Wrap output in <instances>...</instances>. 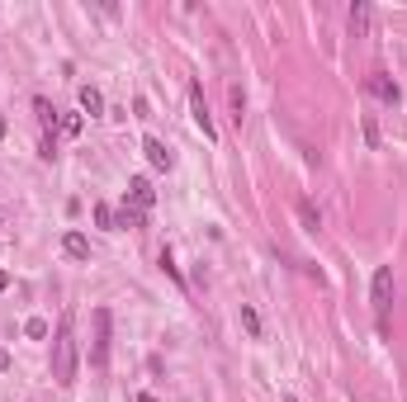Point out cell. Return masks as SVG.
Listing matches in <instances>:
<instances>
[{
	"label": "cell",
	"instance_id": "cell-1",
	"mask_svg": "<svg viewBox=\"0 0 407 402\" xmlns=\"http://www.w3.org/2000/svg\"><path fill=\"white\" fill-rule=\"evenodd\" d=\"M52 379L62 388L76 384V331H71V317L57 322V341H52Z\"/></svg>",
	"mask_w": 407,
	"mask_h": 402
},
{
	"label": "cell",
	"instance_id": "cell-2",
	"mask_svg": "<svg viewBox=\"0 0 407 402\" xmlns=\"http://www.w3.org/2000/svg\"><path fill=\"white\" fill-rule=\"evenodd\" d=\"M370 303H374V317H379V336H389V303H393V265H379L374 279H370Z\"/></svg>",
	"mask_w": 407,
	"mask_h": 402
},
{
	"label": "cell",
	"instance_id": "cell-3",
	"mask_svg": "<svg viewBox=\"0 0 407 402\" xmlns=\"http://www.w3.org/2000/svg\"><path fill=\"white\" fill-rule=\"evenodd\" d=\"M110 326H114L110 308H95V341H90V365L95 370L110 365Z\"/></svg>",
	"mask_w": 407,
	"mask_h": 402
},
{
	"label": "cell",
	"instance_id": "cell-4",
	"mask_svg": "<svg viewBox=\"0 0 407 402\" xmlns=\"http://www.w3.org/2000/svg\"><path fill=\"white\" fill-rule=\"evenodd\" d=\"M189 114H194V128L204 133V142H218V128L208 119V105H204V85L199 81H189Z\"/></svg>",
	"mask_w": 407,
	"mask_h": 402
},
{
	"label": "cell",
	"instance_id": "cell-5",
	"mask_svg": "<svg viewBox=\"0 0 407 402\" xmlns=\"http://www.w3.org/2000/svg\"><path fill=\"white\" fill-rule=\"evenodd\" d=\"M142 152H147L152 170H171V166H175V152H171L161 138H142Z\"/></svg>",
	"mask_w": 407,
	"mask_h": 402
},
{
	"label": "cell",
	"instance_id": "cell-6",
	"mask_svg": "<svg viewBox=\"0 0 407 402\" xmlns=\"http://www.w3.org/2000/svg\"><path fill=\"white\" fill-rule=\"evenodd\" d=\"M370 90H374L384 105H398V100H403V85H398L389 71H374V76H370Z\"/></svg>",
	"mask_w": 407,
	"mask_h": 402
},
{
	"label": "cell",
	"instance_id": "cell-7",
	"mask_svg": "<svg viewBox=\"0 0 407 402\" xmlns=\"http://www.w3.org/2000/svg\"><path fill=\"white\" fill-rule=\"evenodd\" d=\"M128 199H133L142 213H147V208L157 203V189H152V180H147V175H133V180H128Z\"/></svg>",
	"mask_w": 407,
	"mask_h": 402
},
{
	"label": "cell",
	"instance_id": "cell-8",
	"mask_svg": "<svg viewBox=\"0 0 407 402\" xmlns=\"http://www.w3.org/2000/svg\"><path fill=\"white\" fill-rule=\"evenodd\" d=\"M370 19H374L370 0H355V5H350V33H355V38H365V33H370Z\"/></svg>",
	"mask_w": 407,
	"mask_h": 402
},
{
	"label": "cell",
	"instance_id": "cell-9",
	"mask_svg": "<svg viewBox=\"0 0 407 402\" xmlns=\"http://www.w3.org/2000/svg\"><path fill=\"white\" fill-rule=\"evenodd\" d=\"M33 114H38V124H43V128H47V138H52V128L62 124V114L47 105V95H33Z\"/></svg>",
	"mask_w": 407,
	"mask_h": 402
},
{
	"label": "cell",
	"instance_id": "cell-10",
	"mask_svg": "<svg viewBox=\"0 0 407 402\" xmlns=\"http://www.w3.org/2000/svg\"><path fill=\"white\" fill-rule=\"evenodd\" d=\"M62 251L71 256V261H90V242H85V232H66L62 237Z\"/></svg>",
	"mask_w": 407,
	"mask_h": 402
},
{
	"label": "cell",
	"instance_id": "cell-11",
	"mask_svg": "<svg viewBox=\"0 0 407 402\" xmlns=\"http://www.w3.org/2000/svg\"><path fill=\"white\" fill-rule=\"evenodd\" d=\"M81 114H105V95L95 90V85H81Z\"/></svg>",
	"mask_w": 407,
	"mask_h": 402
},
{
	"label": "cell",
	"instance_id": "cell-12",
	"mask_svg": "<svg viewBox=\"0 0 407 402\" xmlns=\"http://www.w3.org/2000/svg\"><path fill=\"white\" fill-rule=\"evenodd\" d=\"M142 223H147V213H142L138 203H124V208L114 213V227H142Z\"/></svg>",
	"mask_w": 407,
	"mask_h": 402
},
{
	"label": "cell",
	"instance_id": "cell-13",
	"mask_svg": "<svg viewBox=\"0 0 407 402\" xmlns=\"http://www.w3.org/2000/svg\"><path fill=\"white\" fill-rule=\"evenodd\" d=\"M298 218H303V232H322V213L308 199H298Z\"/></svg>",
	"mask_w": 407,
	"mask_h": 402
},
{
	"label": "cell",
	"instance_id": "cell-14",
	"mask_svg": "<svg viewBox=\"0 0 407 402\" xmlns=\"http://www.w3.org/2000/svg\"><path fill=\"white\" fill-rule=\"evenodd\" d=\"M242 326H247V336H261V312L251 303H242Z\"/></svg>",
	"mask_w": 407,
	"mask_h": 402
},
{
	"label": "cell",
	"instance_id": "cell-15",
	"mask_svg": "<svg viewBox=\"0 0 407 402\" xmlns=\"http://www.w3.org/2000/svg\"><path fill=\"white\" fill-rule=\"evenodd\" d=\"M57 128H62L66 138H76L81 128H85V119H81V114H62V124H57Z\"/></svg>",
	"mask_w": 407,
	"mask_h": 402
},
{
	"label": "cell",
	"instance_id": "cell-16",
	"mask_svg": "<svg viewBox=\"0 0 407 402\" xmlns=\"http://www.w3.org/2000/svg\"><path fill=\"white\" fill-rule=\"evenodd\" d=\"M24 336L43 341V336H47V317H29V322H24Z\"/></svg>",
	"mask_w": 407,
	"mask_h": 402
},
{
	"label": "cell",
	"instance_id": "cell-17",
	"mask_svg": "<svg viewBox=\"0 0 407 402\" xmlns=\"http://www.w3.org/2000/svg\"><path fill=\"white\" fill-rule=\"evenodd\" d=\"M95 227H110L114 232V208L110 203H95Z\"/></svg>",
	"mask_w": 407,
	"mask_h": 402
},
{
	"label": "cell",
	"instance_id": "cell-18",
	"mask_svg": "<svg viewBox=\"0 0 407 402\" xmlns=\"http://www.w3.org/2000/svg\"><path fill=\"white\" fill-rule=\"evenodd\" d=\"M365 142H370V147H379V128H374V119H365Z\"/></svg>",
	"mask_w": 407,
	"mask_h": 402
},
{
	"label": "cell",
	"instance_id": "cell-19",
	"mask_svg": "<svg viewBox=\"0 0 407 402\" xmlns=\"http://www.w3.org/2000/svg\"><path fill=\"white\" fill-rule=\"evenodd\" d=\"M5 370H10V355H5V350H0V374H5Z\"/></svg>",
	"mask_w": 407,
	"mask_h": 402
},
{
	"label": "cell",
	"instance_id": "cell-20",
	"mask_svg": "<svg viewBox=\"0 0 407 402\" xmlns=\"http://www.w3.org/2000/svg\"><path fill=\"white\" fill-rule=\"evenodd\" d=\"M5 284H10V275H5V270H0V294H5Z\"/></svg>",
	"mask_w": 407,
	"mask_h": 402
},
{
	"label": "cell",
	"instance_id": "cell-21",
	"mask_svg": "<svg viewBox=\"0 0 407 402\" xmlns=\"http://www.w3.org/2000/svg\"><path fill=\"white\" fill-rule=\"evenodd\" d=\"M5 133H10V124H5V114H0V138H5Z\"/></svg>",
	"mask_w": 407,
	"mask_h": 402
},
{
	"label": "cell",
	"instance_id": "cell-22",
	"mask_svg": "<svg viewBox=\"0 0 407 402\" xmlns=\"http://www.w3.org/2000/svg\"><path fill=\"white\" fill-rule=\"evenodd\" d=\"M138 402H157V398H152V393H138Z\"/></svg>",
	"mask_w": 407,
	"mask_h": 402
},
{
	"label": "cell",
	"instance_id": "cell-23",
	"mask_svg": "<svg viewBox=\"0 0 407 402\" xmlns=\"http://www.w3.org/2000/svg\"><path fill=\"white\" fill-rule=\"evenodd\" d=\"M284 402H298V398H284Z\"/></svg>",
	"mask_w": 407,
	"mask_h": 402
}]
</instances>
